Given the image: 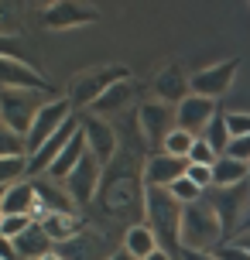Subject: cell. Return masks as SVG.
Returning <instances> with one entry per match:
<instances>
[{"label": "cell", "instance_id": "obj_1", "mask_svg": "<svg viewBox=\"0 0 250 260\" xmlns=\"http://www.w3.org/2000/svg\"><path fill=\"white\" fill-rule=\"evenodd\" d=\"M131 157L117 161L106 168L103 175V188H100V206L110 219L117 222H127V230L137 226V219L144 216V195H147V185H144V175H137V168L127 165Z\"/></svg>", "mask_w": 250, "mask_h": 260}, {"label": "cell", "instance_id": "obj_2", "mask_svg": "<svg viewBox=\"0 0 250 260\" xmlns=\"http://www.w3.org/2000/svg\"><path fill=\"white\" fill-rule=\"evenodd\" d=\"M182 212H185V206L168 192V188L147 185L144 222L151 226V233L158 236V247L165 250V253H171L175 260L182 257Z\"/></svg>", "mask_w": 250, "mask_h": 260}, {"label": "cell", "instance_id": "obj_3", "mask_svg": "<svg viewBox=\"0 0 250 260\" xmlns=\"http://www.w3.org/2000/svg\"><path fill=\"white\" fill-rule=\"evenodd\" d=\"M223 219L216 206L206 199H199L192 206H185L182 212V253L192 250V253H216L223 247Z\"/></svg>", "mask_w": 250, "mask_h": 260}, {"label": "cell", "instance_id": "obj_4", "mask_svg": "<svg viewBox=\"0 0 250 260\" xmlns=\"http://www.w3.org/2000/svg\"><path fill=\"white\" fill-rule=\"evenodd\" d=\"M123 79H131V69L120 62H106V65H92L86 72L72 79V86H69V103L72 106H92L106 89H113L117 82Z\"/></svg>", "mask_w": 250, "mask_h": 260}, {"label": "cell", "instance_id": "obj_5", "mask_svg": "<svg viewBox=\"0 0 250 260\" xmlns=\"http://www.w3.org/2000/svg\"><path fill=\"white\" fill-rule=\"evenodd\" d=\"M41 92H24V89H0V123L14 134H21L27 141L31 123L38 117V110L45 103L38 100Z\"/></svg>", "mask_w": 250, "mask_h": 260}, {"label": "cell", "instance_id": "obj_6", "mask_svg": "<svg viewBox=\"0 0 250 260\" xmlns=\"http://www.w3.org/2000/svg\"><path fill=\"white\" fill-rule=\"evenodd\" d=\"M175 127H178L175 106H165V103H158V100L141 103V110H137V130H141L144 144L154 154H161V147H165V141H168V134Z\"/></svg>", "mask_w": 250, "mask_h": 260}, {"label": "cell", "instance_id": "obj_7", "mask_svg": "<svg viewBox=\"0 0 250 260\" xmlns=\"http://www.w3.org/2000/svg\"><path fill=\"white\" fill-rule=\"evenodd\" d=\"M72 117H76V106L69 103V96L66 100H48V103L38 110L35 123H31V134H27V157L35 154V151H41Z\"/></svg>", "mask_w": 250, "mask_h": 260}, {"label": "cell", "instance_id": "obj_8", "mask_svg": "<svg viewBox=\"0 0 250 260\" xmlns=\"http://www.w3.org/2000/svg\"><path fill=\"white\" fill-rule=\"evenodd\" d=\"M209 202L216 206L220 219H223V233H240V226L250 212V182L233 185V188H209Z\"/></svg>", "mask_w": 250, "mask_h": 260}, {"label": "cell", "instance_id": "obj_9", "mask_svg": "<svg viewBox=\"0 0 250 260\" xmlns=\"http://www.w3.org/2000/svg\"><path fill=\"white\" fill-rule=\"evenodd\" d=\"M237 72H240V58H223L216 65H206V69H199L192 76V92L206 96V100H220V96L230 92Z\"/></svg>", "mask_w": 250, "mask_h": 260}, {"label": "cell", "instance_id": "obj_10", "mask_svg": "<svg viewBox=\"0 0 250 260\" xmlns=\"http://www.w3.org/2000/svg\"><path fill=\"white\" fill-rule=\"evenodd\" d=\"M100 21V11L89 4H72V0H55L41 7V24L48 31H69V27H82Z\"/></svg>", "mask_w": 250, "mask_h": 260}, {"label": "cell", "instance_id": "obj_11", "mask_svg": "<svg viewBox=\"0 0 250 260\" xmlns=\"http://www.w3.org/2000/svg\"><path fill=\"white\" fill-rule=\"evenodd\" d=\"M62 185H66V192L72 195L76 206H89L92 199L100 195V188H103V165L86 151V157L79 161V168L72 171Z\"/></svg>", "mask_w": 250, "mask_h": 260}, {"label": "cell", "instance_id": "obj_12", "mask_svg": "<svg viewBox=\"0 0 250 260\" xmlns=\"http://www.w3.org/2000/svg\"><path fill=\"white\" fill-rule=\"evenodd\" d=\"M82 134H86V151H89L103 168H110L113 157H117V130L110 127L103 117L86 113V117H82Z\"/></svg>", "mask_w": 250, "mask_h": 260}, {"label": "cell", "instance_id": "obj_13", "mask_svg": "<svg viewBox=\"0 0 250 260\" xmlns=\"http://www.w3.org/2000/svg\"><path fill=\"white\" fill-rule=\"evenodd\" d=\"M151 89H154V100H158V103L178 110V106L192 96V76H185L182 65H165L161 72H154Z\"/></svg>", "mask_w": 250, "mask_h": 260}, {"label": "cell", "instance_id": "obj_14", "mask_svg": "<svg viewBox=\"0 0 250 260\" xmlns=\"http://www.w3.org/2000/svg\"><path fill=\"white\" fill-rule=\"evenodd\" d=\"M0 89H24V92H52L48 79L24 58H0Z\"/></svg>", "mask_w": 250, "mask_h": 260}, {"label": "cell", "instance_id": "obj_15", "mask_svg": "<svg viewBox=\"0 0 250 260\" xmlns=\"http://www.w3.org/2000/svg\"><path fill=\"white\" fill-rule=\"evenodd\" d=\"M216 113H220V106H216V100H206V96H189L178 110H175V117H178V127L189 130L192 137H202L206 134V127H209L212 120H216Z\"/></svg>", "mask_w": 250, "mask_h": 260}, {"label": "cell", "instance_id": "obj_16", "mask_svg": "<svg viewBox=\"0 0 250 260\" xmlns=\"http://www.w3.org/2000/svg\"><path fill=\"white\" fill-rule=\"evenodd\" d=\"M35 182V192H38V209H35V222L45 216V212H76V202L72 195L66 192V185L55 182V178H31Z\"/></svg>", "mask_w": 250, "mask_h": 260}, {"label": "cell", "instance_id": "obj_17", "mask_svg": "<svg viewBox=\"0 0 250 260\" xmlns=\"http://www.w3.org/2000/svg\"><path fill=\"white\" fill-rule=\"evenodd\" d=\"M144 185H154V188H171V185L189 175V161H178V157L168 154H151L144 161Z\"/></svg>", "mask_w": 250, "mask_h": 260}, {"label": "cell", "instance_id": "obj_18", "mask_svg": "<svg viewBox=\"0 0 250 260\" xmlns=\"http://www.w3.org/2000/svg\"><path fill=\"white\" fill-rule=\"evenodd\" d=\"M35 209H38V192H35V182H17L7 188V199H4V216H31L35 219Z\"/></svg>", "mask_w": 250, "mask_h": 260}, {"label": "cell", "instance_id": "obj_19", "mask_svg": "<svg viewBox=\"0 0 250 260\" xmlns=\"http://www.w3.org/2000/svg\"><path fill=\"white\" fill-rule=\"evenodd\" d=\"M14 247H17V257L21 260H41V257H48V253L55 250V240L45 233L41 222H35L27 233H21L17 240H14Z\"/></svg>", "mask_w": 250, "mask_h": 260}, {"label": "cell", "instance_id": "obj_20", "mask_svg": "<svg viewBox=\"0 0 250 260\" xmlns=\"http://www.w3.org/2000/svg\"><path fill=\"white\" fill-rule=\"evenodd\" d=\"M250 182V165L237 161V157L223 154L212 165V188H233V185H247Z\"/></svg>", "mask_w": 250, "mask_h": 260}, {"label": "cell", "instance_id": "obj_21", "mask_svg": "<svg viewBox=\"0 0 250 260\" xmlns=\"http://www.w3.org/2000/svg\"><path fill=\"white\" fill-rule=\"evenodd\" d=\"M123 250H127L134 260H147L161 247H158V236L151 233V226H147V222H137L131 230H123Z\"/></svg>", "mask_w": 250, "mask_h": 260}, {"label": "cell", "instance_id": "obj_22", "mask_svg": "<svg viewBox=\"0 0 250 260\" xmlns=\"http://www.w3.org/2000/svg\"><path fill=\"white\" fill-rule=\"evenodd\" d=\"M131 96H134V82H131V79H123V82H117L113 89H106L103 96H100V100L89 106V113H96V117L106 120L110 113H120L123 106L131 103Z\"/></svg>", "mask_w": 250, "mask_h": 260}, {"label": "cell", "instance_id": "obj_23", "mask_svg": "<svg viewBox=\"0 0 250 260\" xmlns=\"http://www.w3.org/2000/svg\"><path fill=\"white\" fill-rule=\"evenodd\" d=\"M38 222L45 226V233L52 236L55 243H69V240H76V233H79V219L72 212H45Z\"/></svg>", "mask_w": 250, "mask_h": 260}, {"label": "cell", "instance_id": "obj_24", "mask_svg": "<svg viewBox=\"0 0 250 260\" xmlns=\"http://www.w3.org/2000/svg\"><path fill=\"white\" fill-rule=\"evenodd\" d=\"M199 141H206L216 154L223 157L226 151H230V141H233V137H230V127H226V113H216V120L206 127V134H202Z\"/></svg>", "mask_w": 250, "mask_h": 260}, {"label": "cell", "instance_id": "obj_25", "mask_svg": "<svg viewBox=\"0 0 250 260\" xmlns=\"http://www.w3.org/2000/svg\"><path fill=\"white\" fill-rule=\"evenodd\" d=\"M199 137H192L189 130L182 127H175L168 134V141H165V147H161V154H168V157H178V161H189V154H192V147H196Z\"/></svg>", "mask_w": 250, "mask_h": 260}, {"label": "cell", "instance_id": "obj_26", "mask_svg": "<svg viewBox=\"0 0 250 260\" xmlns=\"http://www.w3.org/2000/svg\"><path fill=\"white\" fill-rule=\"evenodd\" d=\"M17 182H27V157H0V185L11 188Z\"/></svg>", "mask_w": 250, "mask_h": 260}, {"label": "cell", "instance_id": "obj_27", "mask_svg": "<svg viewBox=\"0 0 250 260\" xmlns=\"http://www.w3.org/2000/svg\"><path fill=\"white\" fill-rule=\"evenodd\" d=\"M0 157H27V141L0 123Z\"/></svg>", "mask_w": 250, "mask_h": 260}, {"label": "cell", "instance_id": "obj_28", "mask_svg": "<svg viewBox=\"0 0 250 260\" xmlns=\"http://www.w3.org/2000/svg\"><path fill=\"white\" fill-rule=\"evenodd\" d=\"M168 192L175 195V199H178L182 206H192V202H199V199H206V192H202L199 185H192V182H189V175H185V178H178V182L171 185Z\"/></svg>", "mask_w": 250, "mask_h": 260}, {"label": "cell", "instance_id": "obj_29", "mask_svg": "<svg viewBox=\"0 0 250 260\" xmlns=\"http://www.w3.org/2000/svg\"><path fill=\"white\" fill-rule=\"evenodd\" d=\"M31 226H35V219H31V216H4V219H0V236L17 240V236L27 233Z\"/></svg>", "mask_w": 250, "mask_h": 260}, {"label": "cell", "instance_id": "obj_30", "mask_svg": "<svg viewBox=\"0 0 250 260\" xmlns=\"http://www.w3.org/2000/svg\"><path fill=\"white\" fill-rule=\"evenodd\" d=\"M226 127H230V137H250V113L243 110L226 113Z\"/></svg>", "mask_w": 250, "mask_h": 260}, {"label": "cell", "instance_id": "obj_31", "mask_svg": "<svg viewBox=\"0 0 250 260\" xmlns=\"http://www.w3.org/2000/svg\"><path fill=\"white\" fill-rule=\"evenodd\" d=\"M220 161V154L212 151L206 141H196V147H192V154H189V165H206V168H212Z\"/></svg>", "mask_w": 250, "mask_h": 260}, {"label": "cell", "instance_id": "obj_32", "mask_svg": "<svg viewBox=\"0 0 250 260\" xmlns=\"http://www.w3.org/2000/svg\"><path fill=\"white\" fill-rule=\"evenodd\" d=\"M21 52H24L21 35H0V58H21Z\"/></svg>", "mask_w": 250, "mask_h": 260}, {"label": "cell", "instance_id": "obj_33", "mask_svg": "<svg viewBox=\"0 0 250 260\" xmlns=\"http://www.w3.org/2000/svg\"><path fill=\"white\" fill-rule=\"evenodd\" d=\"M189 182L199 185L202 192H209L212 188V168H206V165H189Z\"/></svg>", "mask_w": 250, "mask_h": 260}, {"label": "cell", "instance_id": "obj_34", "mask_svg": "<svg viewBox=\"0 0 250 260\" xmlns=\"http://www.w3.org/2000/svg\"><path fill=\"white\" fill-rule=\"evenodd\" d=\"M230 157H237V161H243V165H250V137H233L230 141V151H226Z\"/></svg>", "mask_w": 250, "mask_h": 260}, {"label": "cell", "instance_id": "obj_35", "mask_svg": "<svg viewBox=\"0 0 250 260\" xmlns=\"http://www.w3.org/2000/svg\"><path fill=\"white\" fill-rule=\"evenodd\" d=\"M216 260H250V253L237 243H223V247L216 250Z\"/></svg>", "mask_w": 250, "mask_h": 260}, {"label": "cell", "instance_id": "obj_36", "mask_svg": "<svg viewBox=\"0 0 250 260\" xmlns=\"http://www.w3.org/2000/svg\"><path fill=\"white\" fill-rule=\"evenodd\" d=\"M0 35H17L14 31V7L11 4H0Z\"/></svg>", "mask_w": 250, "mask_h": 260}, {"label": "cell", "instance_id": "obj_37", "mask_svg": "<svg viewBox=\"0 0 250 260\" xmlns=\"http://www.w3.org/2000/svg\"><path fill=\"white\" fill-rule=\"evenodd\" d=\"M0 260H21V257H17L14 240H7V236H0Z\"/></svg>", "mask_w": 250, "mask_h": 260}, {"label": "cell", "instance_id": "obj_38", "mask_svg": "<svg viewBox=\"0 0 250 260\" xmlns=\"http://www.w3.org/2000/svg\"><path fill=\"white\" fill-rule=\"evenodd\" d=\"M233 243H237V247H243L250 253V230H247V233H237V236H233Z\"/></svg>", "mask_w": 250, "mask_h": 260}, {"label": "cell", "instance_id": "obj_39", "mask_svg": "<svg viewBox=\"0 0 250 260\" xmlns=\"http://www.w3.org/2000/svg\"><path fill=\"white\" fill-rule=\"evenodd\" d=\"M147 260H175V257H171V253H165V250H154Z\"/></svg>", "mask_w": 250, "mask_h": 260}, {"label": "cell", "instance_id": "obj_40", "mask_svg": "<svg viewBox=\"0 0 250 260\" xmlns=\"http://www.w3.org/2000/svg\"><path fill=\"white\" fill-rule=\"evenodd\" d=\"M110 260H134V257H131V253H127V250H117V253H113V257H110Z\"/></svg>", "mask_w": 250, "mask_h": 260}, {"label": "cell", "instance_id": "obj_41", "mask_svg": "<svg viewBox=\"0 0 250 260\" xmlns=\"http://www.w3.org/2000/svg\"><path fill=\"white\" fill-rule=\"evenodd\" d=\"M41 260H62V253H58V250H52L48 257H41Z\"/></svg>", "mask_w": 250, "mask_h": 260}, {"label": "cell", "instance_id": "obj_42", "mask_svg": "<svg viewBox=\"0 0 250 260\" xmlns=\"http://www.w3.org/2000/svg\"><path fill=\"white\" fill-rule=\"evenodd\" d=\"M250 230V212H247V219H243V226H240V233H247Z\"/></svg>", "mask_w": 250, "mask_h": 260}, {"label": "cell", "instance_id": "obj_43", "mask_svg": "<svg viewBox=\"0 0 250 260\" xmlns=\"http://www.w3.org/2000/svg\"><path fill=\"white\" fill-rule=\"evenodd\" d=\"M4 199H7V188L0 185V209H4Z\"/></svg>", "mask_w": 250, "mask_h": 260}, {"label": "cell", "instance_id": "obj_44", "mask_svg": "<svg viewBox=\"0 0 250 260\" xmlns=\"http://www.w3.org/2000/svg\"><path fill=\"white\" fill-rule=\"evenodd\" d=\"M0 219H4V212H0Z\"/></svg>", "mask_w": 250, "mask_h": 260}]
</instances>
